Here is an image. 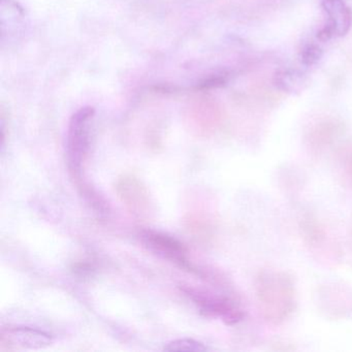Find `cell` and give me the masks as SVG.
Returning <instances> with one entry per match:
<instances>
[{
	"instance_id": "cell-1",
	"label": "cell",
	"mask_w": 352,
	"mask_h": 352,
	"mask_svg": "<svg viewBox=\"0 0 352 352\" xmlns=\"http://www.w3.org/2000/svg\"><path fill=\"white\" fill-rule=\"evenodd\" d=\"M255 294L261 315L271 324H282L296 311V282L287 272L271 269L259 272Z\"/></svg>"
},
{
	"instance_id": "cell-2",
	"label": "cell",
	"mask_w": 352,
	"mask_h": 352,
	"mask_svg": "<svg viewBox=\"0 0 352 352\" xmlns=\"http://www.w3.org/2000/svg\"><path fill=\"white\" fill-rule=\"evenodd\" d=\"M96 110L83 107L69 119L67 138V156L69 168L80 172L91 145L92 123Z\"/></svg>"
},
{
	"instance_id": "cell-3",
	"label": "cell",
	"mask_w": 352,
	"mask_h": 352,
	"mask_svg": "<svg viewBox=\"0 0 352 352\" xmlns=\"http://www.w3.org/2000/svg\"><path fill=\"white\" fill-rule=\"evenodd\" d=\"M184 292L206 316L220 318L230 325L236 324L244 319V311L236 302L226 296H216L190 288L184 289Z\"/></svg>"
},
{
	"instance_id": "cell-4",
	"label": "cell",
	"mask_w": 352,
	"mask_h": 352,
	"mask_svg": "<svg viewBox=\"0 0 352 352\" xmlns=\"http://www.w3.org/2000/svg\"><path fill=\"white\" fill-rule=\"evenodd\" d=\"M141 242L145 248L158 256L178 263L181 267L188 265L186 248L174 236L156 230H147L141 232Z\"/></svg>"
},
{
	"instance_id": "cell-5",
	"label": "cell",
	"mask_w": 352,
	"mask_h": 352,
	"mask_svg": "<svg viewBox=\"0 0 352 352\" xmlns=\"http://www.w3.org/2000/svg\"><path fill=\"white\" fill-rule=\"evenodd\" d=\"M322 8L327 23L317 34L319 40L327 42L348 34L352 26V11L344 0H323Z\"/></svg>"
},
{
	"instance_id": "cell-6",
	"label": "cell",
	"mask_w": 352,
	"mask_h": 352,
	"mask_svg": "<svg viewBox=\"0 0 352 352\" xmlns=\"http://www.w3.org/2000/svg\"><path fill=\"white\" fill-rule=\"evenodd\" d=\"M1 343L13 349H42L52 343V337L46 331L28 327L3 329Z\"/></svg>"
},
{
	"instance_id": "cell-7",
	"label": "cell",
	"mask_w": 352,
	"mask_h": 352,
	"mask_svg": "<svg viewBox=\"0 0 352 352\" xmlns=\"http://www.w3.org/2000/svg\"><path fill=\"white\" fill-rule=\"evenodd\" d=\"M340 129L337 125L322 124L316 127L309 135V145L313 150L324 149L333 143L337 135H339Z\"/></svg>"
},
{
	"instance_id": "cell-8",
	"label": "cell",
	"mask_w": 352,
	"mask_h": 352,
	"mask_svg": "<svg viewBox=\"0 0 352 352\" xmlns=\"http://www.w3.org/2000/svg\"><path fill=\"white\" fill-rule=\"evenodd\" d=\"M275 85L282 91L294 94L302 89L304 79L302 74L292 69H280L275 75Z\"/></svg>"
},
{
	"instance_id": "cell-9",
	"label": "cell",
	"mask_w": 352,
	"mask_h": 352,
	"mask_svg": "<svg viewBox=\"0 0 352 352\" xmlns=\"http://www.w3.org/2000/svg\"><path fill=\"white\" fill-rule=\"evenodd\" d=\"M164 351H207L208 347L201 342L195 339H177L166 344L164 348Z\"/></svg>"
},
{
	"instance_id": "cell-10",
	"label": "cell",
	"mask_w": 352,
	"mask_h": 352,
	"mask_svg": "<svg viewBox=\"0 0 352 352\" xmlns=\"http://www.w3.org/2000/svg\"><path fill=\"white\" fill-rule=\"evenodd\" d=\"M226 81L228 79H226V75H214L199 82L197 88L199 90L214 89V88H219L226 85Z\"/></svg>"
},
{
	"instance_id": "cell-11",
	"label": "cell",
	"mask_w": 352,
	"mask_h": 352,
	"mask_svg": "<svg viewBox=\"0 0 352 352\" xmlns=\"http://www.w3.org/2000/svg\"><path fill=\"white\" fill-rule=\"evenodd\" d=\"M321 57V50L315 45H308L302 51V60L305 65H312Z\"/></svg>"
},
{
	"instance_id": "cell-12",
	"label": "cell",
	"mask_w": 352,
	"mask_h": 352,
	"mask_svg": "<svg viewBox=\"0 0 352 352\" xmlns=\"http://www.w3.org/2000/svg\"><path fill=\"white\" fill-rule=\"evenodd\" d=\"M342 162H343V168L346 176L348 177L350 181H352V149L348 150L344 154Z\"/></svg>"
}]
</instances>
